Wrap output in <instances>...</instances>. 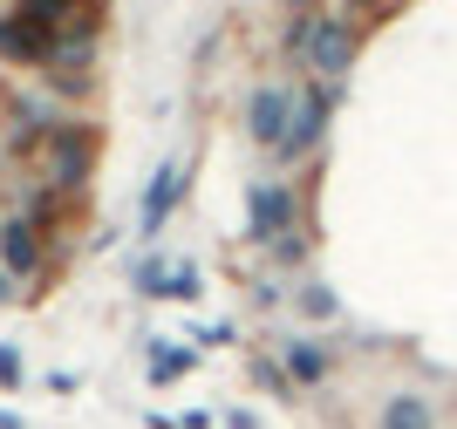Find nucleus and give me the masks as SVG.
I'll list each match as a JSON object with an SVG mask.
<instances>
[{"mask_svg": "<svg viewBox=\"0 0 457 429\" xmlns=\"http://www.w3.org/2000/svg\"><path fill=\"white\" fill-rule=\"evenodd\" d=\"M301 314H307V320H335V314H342L335 286H321V280H314V286H301Z\"/></svg>", "mask_w": 457, "mask_h": 429, "instance_id": "f8f14e48", "label": "nucleus"}, {"mask_svg": "<svg viewBox=\"0 0 457 429\" xmlns=\"http://www.w3.org/2000/svg\"><path fill=\"white\" fill-rule=\"evenodd\" d=\"M287 123H294V89H253V103H246L253 144L280 150V144H287Z\"/></svg>", "mask_w": 457, "mask_h": 429, "instance_id": "423d86ee", "label": "nucleus"}, {"mask_svg": "<svg viewBox=\"0 0 457 429\" xmlns=\"http://www.w3.org/2000/svg\"><path fill=\"white\" fill-rule=\"evenodd\" d=\"M253 382H260V389H267V395H294V382H287V368H280V361H267V355H253Z\"/></svg>", "mask_w": 457, "mask_h": 429, "instance_id": "4468645a", "label": "nucleus"}, {"mask_svg": "<svg viewBox=\"0 0 457 429\" xmlns=\"http://www.w3.org/2000/svg\"><path fill=\"white\" fill-rule=\"evenodd\" d=\"M280 368H287L294 389H321L328 375H335V355H328L321 341H287V348H280Z\"/></svg>", "mask_w": 457, "mask_h": 429, "instance_id": "1a4fd4ad", "label": "nucleus"}, {"mask_svg": "<svg viewBox=\"0 0 457 429\" xmlns=\"http://www.w3.org/2000/svg\"><path fill=\"white\" fill-rule=\"evenodd\" d=\"M164 300H198V266H171V293Z\"/></svg>", "mask_w": 457, "mask_h": 429, "instance_id": "f3484780", "label": "nucleus"}, {"mask_svg": "<svg viewBox=\"0 0 457 429\" xmlns=\"http://www.w3.org/2000/svg\"><path fill=\"white\" fill-rule=\"evenodd\" d=\"M280 232H294V191L287 185H253L246 191V239L273 245Z\"/></svg>", "mask_w": 457, "mask_h": 429, "instance_id": "20e7f679", "label": "nucleus"}, {"mask_svg": "<svg viewBox=\"0 0 457 429\" xmlns=\"http://www.w3.org/2000/svg\"><path fill=\"white\" fill-rule=\"evenodd\" d=\"M191 368H198V348H185V341H151V382L157 389L185 382Z\"/></svg>", "mask_w": 457, "mask_h": 429, "instance_id": "9d476101", "label": "nucleus"}, {"mask_svg": "<svg viewBox=\"0 0 457 429\" xmlns=\"http://www.w3.org/2000/svg\"><path fill=\"white\" fill-rule=\"evenodd\" d=\"M226 429H260V416L253 409H226Z\"/></svg>", "mask_w": 457, "mask_h": 429, "instance_id": "a211bd4d", "label": "nucleus"}, {"mask_svg": "<svg viewBox=\"0 0 457 429\" xmlns=\"http://www.w3.org/2000/svg\"><path fill=\"white\" fill-rule=\"evenodd\" d=\"M178 191H185V170H178V164H157V177L144 185V205H137V232H144V239H151L164 219H171Z\"/></svg>", "mask_w": 457, "mask_h": 429, "instance_id": "6e6552de", "label": "nucleus"}, {"mask_svg": "<svg viewBox=\"0 0 457 429\" xmlns=\"http://www.w3.org/2000/svg\"><path fill=\"white\" fill-rule=\"evenodd\" d=\"M7 293H14V280H7V273H0V300H7Z\"/></svg>", "mask_w": 457, "mask_h": 429, "instance_id": "412c9836", "label": "nucleus"}, {"mask_svg": "<svg viewBox=\"0 0 457 429\" xmlns=\"http://www.w3.org/2000/svg\"><path fill=\"white\" fill-rule=\"evenodd\" d=\"M96 170V130H48V191H82Z\"/></svg>", "mask_w": 457, "mask_h": 429, "instance_id": "7ed1b4c3", "label": "nucleus"}, {"mask_svg": "<svg viewBox=\"0 0 457 429\" xmlns=\"http://www.w3.org/2000/svg\"><path fill=\"white\" fill-rule=\"evenodd\" d=\"M0 429H28V423H21V416H14V409H0Z\"/></svg>", "mask_w": 457, "mask_h": 429, "instance_id": "aec40b11", "label": "nucleus"}, {"mask_svg": "<svg viewBox=\"0 0 457 429\" xmlns=\"http://www.w3.org/2000/svg\"><path fill=\"white\" fill-rule=\"evenodd\" d=\"M273 260H280V266H301L307 260V239H301V232H280V239H273Z\"/></svg>", "mask_w": 457, "mask_h": 429, "instance_id": "dca6fc26", "label": "nucleus"}, {"mask_svg": "<svg viewBox=\"0 0 457 429\" xmlns=\"http://www.w3.org/2000/svg\"><path fill=\"white\" fill-rule=\"evenodd\" d=\"M287 48L314 62L321 82H342V75L355 69V28H348V21H301V28L287 35Z\"/></svg>", "mask_w": 457, "mask_h": 429, "instance_id": "f257e3e1", "label": "nucleus"}, {"mask_svg": "<svg viewBox=\"0 0 457 429\" xmlns=\"http://www.w3.org/2000/svg\"><path fill=\"white\" fill-rule=\"evenodd\" d=\"M335 103H342V89H335V82H314V89L294 95V123H287V144L273 150V157H307V150L321 144L328 116H335Z\"/></svg>", "mask_w": 457, "mask_h": 429, "instance_id": "f03ea898", "label": "nucleus"}, {"mask_svg": "<svg viewBox=\"0 0 457 429\" xmlns=\"http://www.w3.org/2000/svg\"><path fill=\"white\" fill-rule=\"evenodd\" d=\"M178 429H212V416L205 409H185V416H178Z\"/></svg>", "mask_w": 457, "mask_h": 429, "instance_id": "6ab92c4d", "label": "nucleus"}, {"mask_svg": "<svg viewBox=\"0 0 457 429\" xmlns=\"http://www.w3.org/2000/svg\"><path fill=\"white\" fill-rule=\"evenodd\" d=\"M130 280L144 286V293H151V300H164V293H171V266H164V260H144V266H137V273H130Z\"/></svg>", "mask_w": 457, "mask_h": 429, "instance_id": "ddd939ff", "label": "nucleus"}, {"mask_svg": "<svg viewBox=\"0 0 457 429\" xmlns=\"http://www.w3.org/2000/svg\"><path fill=\"white\" fill-rule=\"evenodd\" d=\"M0 273H7L14 286H28L41 273V232L28 219H7V225H0Z\"/></svg>", "mask_w": 457, "mask_h": 429, "instance_id": "0eeeda50", "label": "nucleus"}, {"mask_svg": "<svg viewBox=\"0 0 457 429\" xmlns=\"http://www.w3.org/2000/svg\"><path fill=\"white\" fill-rule=\"evenodd\" d=\"M0 389H28V361L14 341H0Z\"/></svg>", "mask_w": 457, "mask_h": 429, "instance_id": "2eb2a0df", "label": "nucleus"}, {"mask_svg": "<svg viewBox=\"0 0 457 429\" xmlns=\"http://www.w3.org/2000/svg\"><path fill=\"white\" fill-rule=\"evenodd\" d=\"M48 48H55L48 28H35V21H21V14H0V62H14V69H48Z\"/></svg>", "mask_w": 457, "mask_h": 429, "instance_id": "39448f33", "label": "nucleus"}, {"mask_svg": "<svg viewBox=\"0 0 457 429\" xmlns=\"http://www.w3.org/2000/svg\"><path fill=\"white\" fill-rule=\"evenodd\" d=\"M376 429H437V409H430L423 395H389Z\"/></svg>", "mask_w": 457, "mask_h": 429, "instance_id": "9b49d317", "label": "nucleus"}]
</instances>
